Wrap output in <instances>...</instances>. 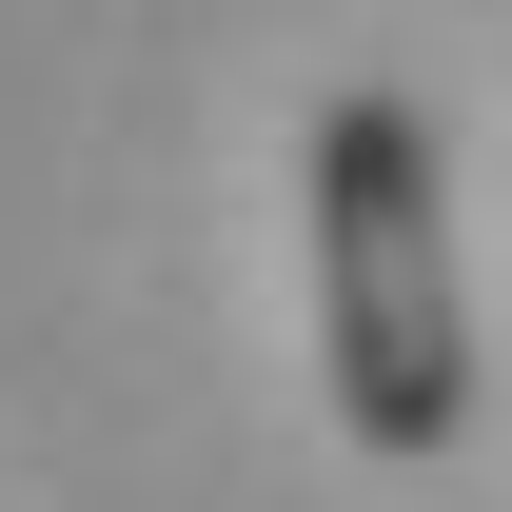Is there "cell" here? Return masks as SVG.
Wrapping results in <instances>:
<instances>
[{"instance_id": "obj_1", "label": "cell", "mask_w": 512, "mask_h": 512, "mask_svg": "<svg viewBox=\"0 0 512 512\" xmlns=\"http://www.w3.org/2000/svg\"><path fill=\"white\" fill-rule=\"evenodd\" d=\"M316 355H335V434L355 453H453L473 434V276H453V158L394 79H335L316 99Z\"/></svg>"}]
</instances>
